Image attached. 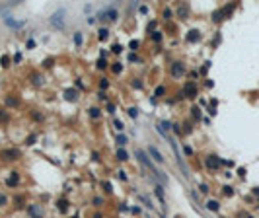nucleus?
I'll list each match as a JSON object with an SVG mask.
<instances>
[{"instance_id":"nucleus-27","label":"nucleus","mask_w":259,"mask_h":218,"mask_svg":"<svg viewBox=\"0 0 259 218\" xmlns=\"http://www.w3.org/2000/svg\"><path fill=\"white\" fill-rule=\"evenodd\" d=\"M152 39H154L156 43H158V41H162V33H160V31H154V33H152Z\"/></svg>"},{"instance_id":"nucleus-32","label":"nucleus","mask_w":259,"mask_h":218,"mask_svg":"<svg viewBox=\"0 0 259 218\" xmlns=\"http://www.w3.org/2000/svg\"><path fill=\"white\" fill-rule=\"evenodd\" d=\"M43 66H45V68H51V66H53V59H47V60H43Z\"/></svg>"},{"instance_id":"nucleus-42","label":"nucleus","mask_w":259,"mask_h":218,"mask_svg":"<svg viewBox=\"0 0 259 218\" xmlns=\"http://www.w3.org/2000/svg\"><path fill=\"white\" fill-rule=\"evenodd\" d=\"M0 204H6V197L2 195V193H0Z\"/></svg>"},{"instance_id":"nucleus-25","label":"nucleus","mask_w":259,"mask_h":218,"mask_svg":"<svg viewBox=\"0 0 259 218\" xmlns=\"http://www.w3.org/2000/svg\"><path fill=\"white\" fill-rule=\"evenodd\" d=\"M0 62H2V66H4V68H6V66H10V56H8V55H4Z\"/></svg>"},{"instance_id":"nucleus-43","label":"nucleus","mask_w":259,"mask_h":218,"mask_svg":"<svg viewBox=\"0 0 259 218\" xmlns=\"http://www.w3.org/2000/svg\"><path fill=\"white\" fill-rule=\"evenodd\" d=\"M0 119H2V121H6V113H0Z\"/></svg>"},{"instance_id":"nucleus-3","label":"nucleus","mask_w":259,"mask_h":218,"mask_svg":"<svg viewBox=\"0 0 259 218\" xmlns=\"http://www.w3.org/2000/svg\"><path fill=\"white\" fill-rule=\"evenodd\" d=\"M62 16H64V12H55V14L51 16V25L53 28H57V29H62L64 28V20H62Z\"/></svg>"},{"instance_id":"nucleus-33","label":"nucleus","mask_w":259,"mask_h":218,"mask_svg":"<svg viewBox=\"0 0 259 218\" xmlns=\"http://www.w3.org/2000/svg\"><path fill=\"white\" fill-rule=\"evenodd\" d=\"M129 115H131L132 119H137V109H135V107H131V109H129Z\"/></svg>"},{"instance_id":"nucleus-28","label":"nucleus","mask_w":259,"mask_h":218,"mask_svg":"<svg viewBox=\"0 0 259 218\" xmlns=\"http://www.w3.org/2000/svg\"><path fill=\"white\" fill-rule=\"evenodd\" d=\"M74 43L76 45H82V33H74Z\"/></svg>"},{"instance_id":"nucleus-4","label":"nucleus","mask_w":259,"mask_h":218,"mask_svg":"<svg viewBox=\"0 0 259 218\" xmlns=\"http://www.w3.org/2000/svg\"><path fill=\"white\" fill-rule=\"evenodd\" d=\"M185 74V64L183 62H174L171 64V76L174 78H181Z\"/></svg>"},{"instance_id":"nucleus-24","label":"nucleus","mask_w":259,"mask_h":218,"mask_svg":"<svg viewBox=\"0 0 259 218\" xmlns=\"http://www.w3.org/2000/svg\"><path fill=\"white\" fill-rule=\"evenodd\" d=\"M129 156H127V152H125V150H119L117 152V160H127Z\"/></svg>"},{"instance_id":"nucleus-37","label":"nucleus","mask_w":259,"mask_h":218,"mask_svg":"<svg viewBox=\"0 0 259 218\" xmlns=\"http://www.w3.org/2000/svg\"><path fill=\"white\" fill-rule=\"evenodd\" d=\"M33 142H35V136H27V140H25V144H33Z\"/></svg>"},{"instance_id":"nucleus-36","label":"nucleus","mask_w":259,"mask_h":218,"mask_svg":"<svg viewBox=\"0 0 259 218\" xmlns=\"http://www.w3.org/2000/svg\"><path fill=\"white\" fill-rule=\"evenodd\" d=\"M164 18H166V20L171 18V10H164Z\"/></svg>"},{"instance_id":"nucleus-14","label":"nucleus","mask_w":259,"mask_h":218,"mask_svg":"<svg viewBox=\"0 0 259 218\" xmlns=\"http://www.w3.org/2000/svg\"><path fill=\"white\" fill-rule=\"evenodd\" d=\"M207 209L212 210V212H216V210L220 209V204H218V201H208V203H207Z\"/></svg>"},{"instance_id":"nucleus-9","label":"nucleus","mask_w":259,"mask_h":218,"mask_svg":"<svg viewBox=\"0 0 259 218\" xmlns=\"http://www.w3.org/2000/svg\"><path fill=\"white\" fill-rule=\"evenodd\" d=\"M27 212H29V216H31V218H41V216H43L41 209H39L37 204H29V209H27Z\"/></svg>"},{"instance_id":"nucleus-19","label":"nucleus","mask_w":259,"mask_h":218,"mask_svg":"<svg viewBox=\"0 0 259 218\" xmlns=\"http://www.w3.org/2000/svg\"><path fill=\"white\" fill-rule=\"evenodd\" d=\"M154 191H156V195H158V199H160V203H164V191H162V187H160V185H156V187H154Z\"/></svg>"},{"instance_id":"nucleus-21","label":"nucleus","mask_w":259,"mask_h":218,"mask_svg":"<svg viewBox=\"0 0 259 218\" xmlns=\"http://www.w3.org/2000/svg\"><path fill=\"white\" fill-rule=\"evenodd\" d=\"M111 70H113L115 74H119V72H121V70H123V64H121V62H115V64L111 66Z\"/></svg>"},{"instance_id":"nucleus-18","label":"nucleus","mask_w":259,"mask_h":218,"mask_svg":"<svg viewBox=\"0 0 259 218\" xmlns=\"http://www.w3.org/2000/svg\"><path fill=\"white\" fill-rule=\"evenodd\" d=\"M88 111H90V117H92V119H98V117H99V109H98V107H90Z\"/></svg>"},{"instance_id":"nucleus-17","label":"nucleus","mask_w":259,"mask_h":218,"mask_svg":"<svg viewBox=\"0 0 259 218\" xmlns=\"http://www.w3.org/2000/svg\"><path fill=\"white\" fill-rule=\"evenodd\" d=\"M6 23L12 25V28H22V25H24V22H14V20H10V18H6Z\"/></svg>"},{"instance_id":"nucleus-8","label":"nucleus","mask_w":259,"mask_h":218,"mask_svg":"<svg viewBox=\"0 0 259 218\" xmlns=\"http://www.w3.org/2000/svg\"><path fill=\"white\" fill-rule=\"evenodd\" d=\"M205 164H207L208 169H216V167L220 166V160H218L216 156H208V158L205 160Z\"/></svg>"},{"instance_id":"nucleus-38","label":"nucleus","mask_w":259,"mask_h":218,"mask_svg":"<svg viewBox=\"0 0 259 218\" xmlns=\"http://www.w3.org/2000/svg\"><path fill=\"white\" fill-rule=\"evenodd\" d=\"M121 51H123L121 45H113V53H121Z\"/></svg>"},{"instance_id":"nucleus-13","label":"nucleus","mask_w":259,"mask_h":218,"mask_svg":"<svg viewBox=\"0 0 259 218\" xmlns=\"http://www.w3.org/2000/svg\"><path fill=\"white\" fill-rule=\"evenodd\" d=\"M57 206H59V210H61V212H66V210H68V201L59 199L57 201Z\"/></svg>"},{"instance_id":"nucleus-34","label":"nucleus","mask_w":259,"mask_h":218,"mask_svg":"<svg viewBox=\"0 0 259 218\" xmlns=\"http://www.w3.org/2000/svg\"><path fill=\"white\" fill-rule=\"evenodd\" d=\"M115 129H119V130H123V129H125V125H123L121 121H115Z\"/></svg>"},{"instance_id":"nucleus-12","label":"nucleus","mask_w":259,"mask_h":218,"mask_svg":"<svg viewBox=\"0 0 259 218\" xmlns=\"http://www.w3.org/2000/svg\"><path fill=\"white\" fill-rule=\"evenodd\" d=\"M64 98L68 99V101H74V99L78 98V92H76V90H66V92H64Z\"/></svg>"},{"instance_id":"nucleus-41","label":"nucleus","mask_w":259,"mask_h":218,"mask_svg":"<svg viewBox=\"0 0 259 218\" xmlns=\"http://www.w3.org/2000/svg\"><path fill=\"white\" fill-rule=\"evenodd\" d=\"M183 152H185V154H193V150L189 148V146H183Z\"/></svg>"},{"instance_id":"nucleus-30","label":"nucleus","mask_w":259,"mask_h":218,"mask_svg":"<svg viewBox=\"0 0 259 218\" xmlns=\"http://www.w3.org/2000/svg\"><path fill=\"white\" fill-rule=\"evenodd\" d=\"M107 86H109L107 78H101V82H99V88H101V90H105V88H107Z\"/></svg>"},{"instance_id":"nucleus-29","label":"nucleus","mask_w":259,"mask_h":218,"mask_svg":"<svg viewBox=\"0 0 259 218\" xmlns=\"http://www.w3.org/2000/svg\"><path fill=\"white\" fill-rule=\"evenodd\" d=\"M105 66H107V62H105V59L101 56V59L98 60V68H105Z\"/></svg>"},{"instance_id":"nucleus-26","label":"nucleus","mask_w":259,"mask_h":218,"mask_svg":"<svg viewBox=\"0 0 259 218\" xmlns=\"http://www.w3.org/2000/svg\"><path fill=\"white\" fill-rule=\"evenodd\" d=\"M117 144H121V146H123V144H127V136H125V135H119L117 136Z\"/></svg>"},{"instance_id":"nucleus-5","label":"nucleus","mask_w":259,"mask_h":218,"mask_svg":"<svg viewBox=\"0 0 259 218\" xmlns=\"http://www.w3.org/2000/svg\"><path fill=\"white\" fill-rule=\"evenodd\" d=\"M119 18V12L115 8H107L105 12H101V20H109V22H115Z\"/></svg>"},{"instance_id":"nucleus-22","label":"nucleus","mask_w":259,"mask_h":218,"mask_svg":"<svg viewBox=\"0 0 259 218\" xmlns=\"http://www.w3.org/2000/svg\"><path fill=\"white\" fill-rule=\"evenodd\" d=\"M164 93H166V88H164V86H158V88H156V98H162Z\"/></svg>"},{"instance_id":"nucleus-40","label":"nucleus","mask_w":259,"mask_h":218,"mask_svg":"<svg viewBox=\"0 0 259 218\" xmlns=\"http://www.w3.org/2000/svg\"><path fill=\"white\" fill-rule=\"evenodd\" d=\"M187 14V8H183V6H181V8H179V16H185Z\"/></svg>"},{"instance_id":"nucleus-16","label":"nucleus","mask_w":259,"mask_h":218,"mask_svg":"<svg viewBox=\"0 0 259 218\" xmlns=\"http://www.w3.org/2000/svg\"><path fill=\"white\" fill-rule=\"evenodd\" d=\"M18 181H20V177L14 173V175H10V177H8V181H6V183H8V187H14L16 183H18Z\"/></svg>"},{"instance_id":"nucleus-23","label":"nucleus","mask_w":259,"mask_h":218,"mask_svg":"<svg viewBox=\"0 0 259 218\" xmlns=\"http://www.w3.org/2000/svg\"><path fill=\"white\" fill-rule=\"evenodd\" d=\"M138 45H140V43H138L137 39H132V41L129 43V49H132V51H137V49H138Z\"/></svg>"},{"instance_id":"nucleus-2","label":"nucleus","mask_w":259,"mask_h":218,"mask_svg":"<svg viewBox=\"0 0 259 218\" xmlns=\"http://www.w3.org/2000/svg\"><path fill=\"white\" fill-rule=\"evenodd\" d=\"M137 158L140 160V164H142V166L146 167V169H150L152 173L156 172V167H154V164L150 162V158H148V156H146V152H144V150H137Z\"/></svg>"},{"instance_id":"nucleus-1","label":"nucleus","mask_w":259,"mask_h":218,"mask_svg":"<svg viewBox=\"0 0 259 218\" xmlns=\"http://www.w3.org/2000/svg\"><path fill=\"white\" fill-rule=\"evenodd\" d=\"M232 12H234V4H226L222 10H218V12H214V14H212V20H214V22H220V20L228 18Z\"/></svg>"},{"instance_id":"nucleus-7","label":"nucleus","mask_w":259,"mask_h":218,"mask_svg":"<svg viewBox=\"0 0 259 218\" xmlns=\"http://www.w3.org/2000/svg\"><path fill=\"white\" fill-rule=\"evenodd\" d=\"M148 154H150V156H152V158H154L158 164H164V156L160 154V150L156 148V146H148Z\"/></svg>"},{"instance_id":"nucleus-10","label":"nucleus","mask_w":259,"mask_h":218,"mask_svg":"<svg viewBox=\"0 0 259 218\" xmlns=\"http://www.w3.org/2000/svg\"><path fill=\"white\" fill-rule=\"evenodd\" d=\"M187 41H189V43H197V41H201V33H199L197 29H191V31L187 33Z\"/></svg>"},{"instance_id":"nucleus-35","label":"nucleus","mask_w":259,"mask_h":218,"mask_svg":"<svg viewBox=\"0 0 259 218\" xmlns=\"http://www.w3.org/2000/svg\"><path fill=\"white\" fill-rule=\"evenodd\" d=\"M199 189H201V193H208V185H205V183L199 185Z\"/></svg>"},{"instance_id":"nucleus-31","label":"nucleus","mask_w":259,"mask_h":218,"mask_svg":"<svg viewBox=\"0 0 259 218\" xmlns=\"http://www.w3.org/2000/svg\"><path fill=\"white\" fill-rule=\"evenodd\" d=\"M117 177H119L121 181H127V173L123 172V169H121V172H117Z\"/></svg>"},{"instance_id":"nucleus-20","label":"nucleus","mask_w":259,"mask_h":218,"mask_svg":"<svg viewBox=\"0 0 259 218\" xmlns=\"http://www.w3.org/2000/svg\"><path fill=\"white\" fill-rule=\"evenodd\" d=\"M101 187H103L105 193H111V191H113V187H111V183H109V181H103V183H101Z\"/></svg>"},{"instance_id":"nucleus-15","label":"nucleus","mask_w":259,"mask_h":218,"mask_svg":"<svg viewBox=\"0 0 259 218\" xmlns=\"http://www.w3.org/2000/svg\"><path fill=\"white\" fill-rule=\"evenodd\" d=\"M107 35H109V29H105V28H101L98 31V39H99V41H105V39H107Z\"/></svg>"},{"instance_id":"nucleus-11","label":"nucleus","mask_w":259,"mask_h":218,"mask_svg":"<svg viewBox=\"0 0 259 218\" xmlns=\"http://www.w3.org/2000/svg\"><path fill=\"white\" fill-rule=\"evenodd\" d=\"M18 156H20L18 150H4V152H2V158L4 160H16Z\"/></svg>"},{"instance_id":"nucleus-39","label":"nucleus","mask_w":259,"mask_h":218,"mask_svg":"<svg viewBox=\"0 0 259 218\" xmlns=\"http://www.w3.org/2000/svg\"><path fill=\"white\" fill-rule=\"evenodd\" d=\"M224 193H226V195H232V193H234V191H232V187H224Z\"/></svg>"},{"instance_id":"nucleus-6","label":"nucleus","mask_w":259,"mask_h":218,"mask_svg":"<svg viewBox=\"0 0 259 218\" xmlns=\"http://www.w3.org/2000/svg\"><path fill=\"white\" fill-rule=\"evenodd\" d=\"M183 93H185V98H195V96H197V86H195V82H187V84H185Z\"/></svg>"}]
</instances>
